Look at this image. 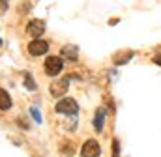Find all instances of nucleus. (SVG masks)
<instances>
[{"mask_svg": "<svg viewBox=\"0 0 161 157\" xmlns=\"http://www.w3.org/2000/svg\"><path fill=\"white\" fill-rule=\"evenodd\" d=\"M69 88V80L68 78H56L51 86H49V94L53 97H62Z\"/></svg>", "mask_w": 161, "mask_h": 157, "instance_id": "4", "label": "nucleus"}, {"mask_svg": "<svg viewBox=\"0 0 161 157\" xmlns=\"http://www.w3.org/2000/svg\"><path fill=\"white\" fill-rule=\"evenodd\" d=\"M54 111H56L58 114H77L79 105H77V101H75L73 97H62V99L56 103Z\"/></svg>", "mask_w": 161, "mask_h": 157, "instance_id": "1", "label": "nucleus"}, {"mask_svg": "<svg viewBox=\"0 0 161 157\" xmlns=\"http://www.w3.org/2000/svg\"><path fill=\"white\" fill-rule=\"evenodd\" d=\"M131 58H133V52H131V51H127V52L122 51V52H118V54L114 56V64H116V66H124V64H127Z\"/></svg>", "mask_w": 161, "mask_h": 157, "instance_id": "10", "label": "nucleus"}, {"mask_svg": "<svg viewBox=\"0 0 161 157\" xmlns=\"http://www.w3.org/2000/svg\"><path fill=\"white\" fill-rule=\"evenodd\" d=\"M60 54H62V58L75 62V60H77V56H79V51H77V47H75V45H66V47H62Z\"/></svg>", "mask_w": 161, "mask_h": 157, "instance_id": "7", "label": "nucleus"}, {"mask_svg": "<svg viewBox=\"0 0 161 157\" xmlns=\"http://www.w3.org/2000/svg\"><path fill=\"white\" fill-rule=\"evenodd\" d=\"M30 112H32V116H34V120H36L38 123H41V112H40V111H38L36 107H32V109H30Z\"/></svg>", "mask_w": 161, "mask_h": 157, "instance_id": "13", "label": "nucleus"}, {"mask_svg": "<svg viewBox=\"0 0 161 157\" xmlns=\"http://www.w3.org/2000/svg\"><path fill=\"white\" fill-rule=\"evenodd\" d=\"M62 68H64V62H62L58 56H49V58L45 60V66H43L45 73L51 75V77H56V75L62 71Z\"/></svg>", "mask_w": 161, "mask_h": 157, "instance_id": "2", "label": "nucleus"}, {"mask_svg": "<svg viewBox=\"0 0 161 157\" xmlns=\"http://www.w3.org/2000/svg\"><path fill=\"white\" fill-rule=\"evenodd\" d=\"M45 32V21L43 19H32L26 24V34L34 39H40V36Z\"/></svg>", "mask_w": 161, "mask_h": 157, "instance_id": "5", "label": "nucleus"}, {"mask_svg": "<svg viewBox=\"0 0 161 157\" xmlns=\"http://www.w3.org/2000/svg\"><path fill=\"white\" fill-rule=\"evenodd\" d=\"M101 155V146L94 140V138H90V140H86L84 144H82V148H80V157H99Z\"/></svg>", "mask_w": 161, "mask_h": 157, "instance_id": "3", "label": "nucleus"}, {"mask_svg": "<svg viewBox=\"0 0 161 157\" xmlns=\"http://www.w3.org/2000/svg\"><path fill=\"white\" fill-rule=\"evenodd\" d=\"M103 123H105V111L103 109H97L96 111V116H94V129L97 133L103 131Z\"/></svg>", "mask_w": 161, "mask_h": 157, "instance_id": "8", "label": "nucleus"}, {"mask_svg": "<svg viewBox=\"0 0 161 157\" xmlns=\"http://www.w3.org/2000/svg\"><path fill=\"white\" fill-rule=\"evenodd\" d=\"M154 64L161 66V54H156V56H154Z\"/></svg>", "mask_w": 161, "mask_h": 157, "instance_id": "14", "label": "nucleus"}, {"mask_svg": "<svg viewBox=\"0 0 161 157\" xmlns=\"http://www.w3.org/2000/svg\"><path fill=\"white\" fill-rule=\"evenodd\" d=\"M0 109L2 111H9L11 109V97H9V94L4 88H0Z\"/></svg>", "mask_w": 161, "mask_h": 157, "instance_id": "9", "label": "nucleus"}, {"mask_svg": "<svg viewBox=\"0 0 161 157\" xmlns=\"http://www.w3.org/2000/svg\"><path fill=\"white\" fill-rule=\"evenodd\" d=\"M25 86H26L28 90H36V82L32 80L30 73H25Z\"/></svg>", "mask_w": 161, "mask_h": 157, "instance_id": "11", "label": "nucleus"}, {"mask_svg": "<svg viewBox=\"0 0 161 157\" xmlns=\"http://www.w3.org/2000/svg\"><path fill=\"white\" fill-rule=\"evenodd\" d=\"M0 8H8V0H0Z\"/></svg>", "mask_w": 161, "mask_h": 157, "instance_id": "15", "label": "nucleus"}, {"mask_svg": "<svg viewBox=\"0 0 161 157\" xmlns=\"http://www.w3.org/2000/svg\"><path fill=\"white\" fill-rule=\"evenodd\" d=\"M47 51H49V43L43 41V39H32V41L28 43V52H30L32 56H41V54H45Z\"/></svg>", "mask_w": 161, "mask_h": 157, "instance_id": "6", "label": "nucleus"}, {"mask_svg": "<svg viewBox=\"0 0 161 157\" xmlns=\"http://www.w3.org/2000/svg\"><path fill=\"white\" fill-rule=\"evenodd\" d=\"M113 157H120V142L116 138L113 140Z\"/></svg>", "mask_w": 161, "mask_h": 157, "instance_id": "12", "label": "nucleus"}, {"mask_svg": "<svg viewBox=\"0 0 161 157\" xmlns=\"http://www.w3.org/2000/svg\"><path fill=\"white\" fill-rule=\"evenodd\" d=\"M0 45H2V39H0Z\"/></svg>", "mask_w": 161, "mask_h": 157, "instance_id": "16", "label": "nucleus"}]
</instances>
